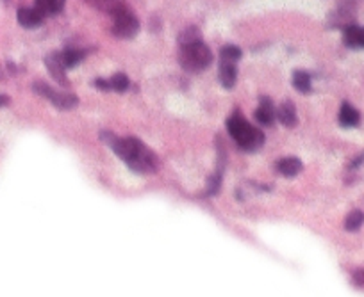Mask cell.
<instances>
[{"label":"cell","instance_id":"1","mask_svg":"<svg viewBox=\"0 0 364 297\" xmlns=\"http://www.w3.org/2000/svg\"><path fill=\"white\" fill-rule=\"evenodd\" d=\"M102 139L111 150L131 167L141 174H150L157 169V157L152 150L146 148L141 141L134 138H117L109 132H102Z\"/></svg>","mask_w":364,"mask_h":297},{"label":"cell","instance_id":"2","mask_svg":"<svg viewBox=\"0 0 364 297\" xmlns=\"http://www.w3.org/2000/svg\"><path fill=\"white\" fill-rule=\"evenodd\" d=\"M213 52L208 45L202 41V38H193V40L181 41L178 48V65L182 69L190 73H200L211 66Z\"/></svg>","mask_w":364,"mask_h":297},{"label":"cell","instance_id":"3","mask_svg":"<svg viewBox=\"0 0 364 297\" xmlns=\"http://www.w3.org/2000/svg\"><path fill=\"white\" fill-rule=\"evenodd\" d=\"M227 130H229L230 138L237 142L241 150L245 152H255L262 146L264 142V134L252 127L241 114H234L227 121Z\"/></svg>","mask_w":364,"mask_h":297},{"label":"cell","instance_id":"4","mask_svg":"<svg viewBox=\"0 0 364 297\" xmlns=\"http://www.w3.org/2000/svg\"><path fill=\"white\" fill-rule=\"evenodd\" d=\"M113 27H111V33L114 34L120 40H131L136 34L139 33V20L136 18L134 13L127 8L125 4L118 6L113 13Z\"/></svg>","mask_w":364,"mask_h":297},{"label":"cell","instance_id":"5","mask_svg":"<svg viewBox=\"0 0 364 297\" xmlns=\"http://www.w3.org/2000/svg\"><path fill=\"white\" fill-rule=\"evenodd\" d=\"M241 59V50L234 45H225L220 50V82L227 89H232L237 79V61Z\"/></svg>","mask_w":364,"mask_h":297},{"label":"cell","instance_id":"6","mask_svg":"<svg viewBox=\"0 0 364 297\" xmlns=\"http://www.w3.org/2000/svg\"><path fill=\"white\" fill-rule=\"evenodd\" d=\"M34 91H36V93H40L41 96L48 98L52 106H55L58 109H61V111L73 109V107L77 106V102H79L75 94L66 93V91H55L54 87H50L48 84H45V82L34 84Z\"/></svg>","mask_w":364,"mask_h":297},{"label":"cell","instance_id":"7","mask_svg":"<svg viewBox=\"0 0 364 297\" xmlns=\"http://www.w3.org/2000/svg\"><path fill=\"white\" fill-rule=\"evenodd\" d=\"M16 18H18V23L26 29H36L43 23L45 15L38 8H20L18 13H16Z\"/></svg>","mask_w":364,"mask_h":297},{"label":"cell","instance_id":"8","mask_svg":"<svg viewBox=\"0 0 364 297\" xmlns=\"http://www.w3.org/2000/svg\"><path fill=\"white\" fill-rule=\"evenodd\" d=\"M45 66H47L50 75L54 77L59 84L66 86V77H65L66 66L65 62H63L61 52H52V54H48L47 57H45Z\"/></svg>","mask_w":364,"mask_h":297},{"label":"cell","instance_id":"9","mask_svg":"<svg viewBox=\"0 0 364 297\" xmlns=\"http://www.w3.org/2000/svg\"><path fill=\"white\" fill-rule=\"evenodd\" d=\"M343 43L348 48H364V27L353 23L343 27Z\"/></svg>","mask_w":364,"mask_h":297},{"label":"cell","instance_id":"10","mask_svg":"<svg viewBox=\"0 0 364 297\" xmlns=\"http://www.w3.org/2000/svg\"><path fill=\"white\" fill-rule=\"evenodd\" d=\"M95 86L104 91H118V93H125L129 89V79L125 73H117L111 79H97Z\"/></svg>","mask_w":364,"mask_h":297},{"label":"cell","instance_id":"11","mask_svg":"<svg viewBox=\"0 0 364 297\" xmlns=\"http://www.w3.org/2000/svg\"><path fill=\"white\" fill-rule=\"evenodd\" d=\"M275 167H277L279 174H282L286 178H293L302 171L304 166L300 162V159H296V157H284V159L277 160Z\"/></svg>","mask_w":364,"mask_h":297},{"label":"cell","instance_id":"12","mask_svg":"<svg viewBox=\"0 0 364 297\" xmlns=\"http://www.w3.org/2000/svg\"><path fill=\"white\" fill-rule=\"evenodd\" d=\"M255 118H257V121L261 125H272L275 121L277 111H275L269 98H261V103H259L257 111H255Z\"/></svg>","mask_w":364,"mask_h":297},{"label":"cell","instance_id":"13","mask_svg":"<svg viewBox=\"0 0 364 297\" xmlns=\"http://www.w3.org/2000/svg\"><path fill=\"white\" fill-rule=\"evenodd\" d=\"M359 121H360L359 111L353 109L348 102L343 103L341 111H339V123H341L343 127L350 128V127H357Z\"/></svg>","mask_w":364,"mask_h":297},{"label":"cell","instance_id":"14","mask_svg":"<svg viewBox=\"0 0 364 297\" xmlns=\"http://www.w3.org/2000/svg\"><path fill=\"white\" fill-rule=\"evenodd\" d=\"M277 118L284 127H295L296 125V111L291 102H284L277 111Z\"/></svg>","mask_w":364,"mask_h":297},{"label":"cell","instance_id":"15","mask_svg":"<svg viewBox=\"0 0 364 297\" xmlns=\"http://www.w3.org/2000/svg\"><path fill=\"white\" fill-rule=\"evenodd\" d=\"M61 57L66 69L75 68V66L80 65V62L84 61V57H86V50H80V48H66V50L61 52Z\"/></svg>","mask_w":364,"mask_h":297},{"label":"cell","instance_id":"16","mask_svg":"<svg viewBox=\"0 0 364 297\" xmlns=\"http://www.w3.org/2000/svg\"><path fill=\"white\" fill-rule=\"evenodd\" d=\"M66 0H36V8L43 13L45 16L48 15H59L65 8Z\"/></svg>","mask_w":364,"mask_h":297},{"label":"cell","instance_id":"17","mask_svg":"<svg viewBox=\"0 0 364 297\" xmlns=\"http://www.w3.org/2000/svg\"><path fill=\"white\" fill-rule=\"evenodd\" d=\"M293 86H295V89H299L300 93H309L311 91V75L307 72H302V69H299V72L293 73Z\"/></svg>","mask_w":364,"mask_h":297},{"label":"cell","instance_id":"18","mask_svg":"<svg viewBox=\"0 0 364 297\" xmlns=\"http://www.w3.org/2000/svg\"><path fill=\"white\" fill-rule=\"evenodd\" d=\"M86 4H90L91 8L99 9V11L113 13L118 6L124 4V0H86Z\"/></svg>","mask_w":364,"mask_h":297},{"label":"cell","instance_id":"19","mask_svg":"<svg viewBox=\"0 0 364 297\" xmlns=\"http://www.w3.org/2000/svg\"><path fill=\"white\" fill-rule=\"evenodd\" d=\"M364 225V212L352 211L345 219V230L346 232H357L360 226Z\"/></svg>","mask_w":364,"mask_h":297},{"label":"cell","instance_id":"20","mask_svg":"<svg viewBox=\"0 0 364 297\" xmlns=\"http://www.w3.org/2000/svg\"><path fill=\"white\" fill-rule=\"evenodd\" d=\"M353 285L359 286V288H364V269H357L352 274Z\"/></svg>","mask_w":364,"mask_h":297},{"label":"cell","instance_id":"21","mask_svg":"<svg viewBox=\"0 0 364 297\" xmlns=\"http://www.w3.org/2000/svg\"><path fill=\"white\" fill-rule=\"evenodd\" d=\"M6 102H8V98H6V96H0V107L4 106Z\"/></svg>","mask_w":364,"mask_h":297}]
</instances>
